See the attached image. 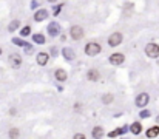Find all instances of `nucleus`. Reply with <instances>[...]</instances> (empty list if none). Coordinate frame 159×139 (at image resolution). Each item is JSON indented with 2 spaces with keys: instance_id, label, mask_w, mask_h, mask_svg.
I'll list each match as a JSON object with an SVG mask.
<instances>
[{
  "instance_id": "f257e3e1",
  "label": "nucleus",
  "mask_w": 159,
  "mask_h": 139,
  "mask_svg": "<svg viewBox=\"0 0 159 139\" xmlns=\"http://www.w3.org/2000/svg\"><path fill=\"white\" fill-rule=\"evenodd\" d=\"M102 50V46L98 42H88L85 45V54L87 56H98Z\"/></svg>"
},
{
  "instance_id": "f03ea898",
  "label": "nucleus",
  "mask_w": 159,
  "mask_h": 139,
  "mask_svg": "<svg viewBox=\"0 0 159 139\" xmlns=\"http://www.w3.org/2000/svg\"><path fill=\"white\" fill-rule=\"evenodd\" d=\"M145 54L148 56V57H152V59L159 57V45H156V43H148V45L145 46Z\"/></svg>"
},
{
  "instance_id": "7ed1b4c3",
  "label": "nucleus",
  "mask_w": 159,
  "mask_h": 139,
  "mask_svg": "<svg viewBox=\"0 0 159 139\" xmlns=\"http://www.w3.org/2000/svg\"><path fill=\"white\" fill-rule=\"evenodd\" d=\"M70 36L73 37L74 40H81L82 37H84V30H82V26H71V30H70Z\"/></svg>"
},
{
  "instance_id": "20e7f679",
  "label": "nucleus",
  "mask_w": 159,
  "mask_h": 139,
  "mask_svg": "<svg viewBox=\"0 0 159 139\" xmlns=\"http://www.w3.org/2000/svg\"><path fill=\"white\" fill-rule=\"evenodd\" d=\"M121 42H122V34L121 33H113L110 37H108V45L110 46H118V45H121Z\"/></svg>"
},
{
  "instance_id": "39448f33",
  "label": "nucleus",
  "mask_w": 159,
  "mask_h": 139,
  "mask_svg": "<svg viewBox=\"0 0 159 139\" xmlns=\"http://www.w3.org/2000/svg\"><path fill=\"white\" fill-rule=\"evenodd\" d=\"M108 60H110L111 65H121L124 60H125V56L121 54V53H114V54H111L108 57Z\"/></svg>"
},
{
  "instance_id": "423d86ee",
  "label": "nucleus",
  "mask_w": 159,
  "mask_h": 139,
  "mask_svg": "<svg viewBox=\"0 0 159 139\" xmlns=\"http://www.w3.org/2000/svg\"><path fill=\"white\" fill-rule=\"evenodd\" d=\"M10 63H11V67H13V68H19V67H20V63H22L20 54H17V53L10 54Z\"/></svg>"
},
{
  "instance_id": "0eeeda50",
  "label": "nucleus",
  "mask_w": 159,
  "mask_h": 139,
  "mask_svg": "<svg viewBox=\"0 0 159 139\" xmlns=\"http://www.w3.org/2000/svg\"><path fill=\"white\" fill-rule=\"evenodd\" d=\"M148 100H150V96L147 94V93H141V94L136 97V105L138 107H145L148 104Z\"/></svg>"
},
{
  "instance_id": "6e6552de",
  "label": "nucleus",
  "mask_w": 159,
  "mask_h": 139,
  "mask_svg": "<svg viewBox=\"0 0 159 139\" xmlns=\"http://www.w3.org/2000/svg\"><path fill=\"white\" fill-rule=\"evenodd\" d=\"M47 17H48V11H47V9H39V11H36V14H34V20H36V22H42V20H45Z\"/></svg>"
},
{
  "instance_id": "1a4fd4ad",
  "label": "nucleus",
  "mask_w": 159,
  "mask_h": 139,
  "mask_svg": "<svg viewBox=\"0 0 159 139\" xmlns=\"http://www.w3.org/2000/svg\"><path fill=\"white\" fill-rule=\"evenodd\" d=\"M48 33H50V36H57L59 33H60V26H59V23H56V22H53V23H50L48 25Z\"/></svg>"
},
{
  "instance_id": "9d476101",
  "label": "nucleus",
  "mask_w": 159,
  "mask_h": 139,
  "mask_svg": "<svg viewBox=\"0 0 159 139\" xmlns=\"http://www.w3.org/2000/svg\"><path fill=\"white\" fill-rule=\"evenodd\" d=\"M62 54H64V57H65V60H74V57H76V54H74V51L71 50V48H64L62 50Z\"/></svg>"
},
{
  "instance_id": "9b49d317",
  "label": "nucleus",
  "mask_w": 159,
  "mask_h": 139,
  "mask_svg": "<svg viewBox=\"0 0 159 139\" xmlns=\"http://www.w3.org/2000/svg\"><path fill=\"white\" fill-rule=\"evenodd\" d=\"M54 76H56V79H57L59 82H65V80H67V77H68V74H67V71H65V70L59 68V70H56Z\"/></svg>"
},
{
  "instance_id": "f8f14e48",
  "label": "nucleus",
  "mask_w": 159,
  "mask_h": 139,
  "mask_svg": "<svg viewBox=\"0 0 159 139\" xmlns=\"http://www.w3.org/2000/svg\"><path fill=\"white\" fill-rule=\"evenodd\" d=\"M48 59H50V56H48L47 53H39V54H37V63L42 65V67L48 63Z\"/></svg>"
},
{
  "instance_id": "ddd939ff",
  "label": "nucleus",
  "mask_w": 159,
  "mask_h": 139,
  "mask_svg": "<svg viewBox=\"0 0 159 139\" xmlns=\"http://www.w3.org/2000/svg\"><path fill=\"white\" fill-rule=\"evenodd\" d=\"M104 136V128L102 127H94L93 128V138L94 139H102Z\"/></svg>"
},
{
  "instance_id": "4468645a",
  "label": "nucleus",
  "mask_w": 159,
  "mask_h": 139,
  "mask_svg": "<svg viewBox=\"0 0 159 139\" xmlns=\"http://www.w3.org/2000/svg\"><path fill=\"white\" fill-rule=\"evenodd\" d=\"M158 135H159V127L158 125H155V127L147 130V138H156Z\"/></svg>"
},
{
  "instance_id": "2eb2a0df",
  "label": "nucleus",
  "mask_w": 159,
  "mask_h": 139,
  "mask_svg": "<svg viewBox=\"0 0 159 139\" xmlns=\"http://www.w3.org/2000/svg\"><path fill=\"white\" fill-rule=\"evenodd\" d=\"M130 132L133 135H141V132H142V125H141L139 122H135L133 125L130 127Z\"/></svg>"
},
{
  "instance_id": "dca6fc26",
  "label": "nucleus",
  "mask_w": 159,
  "mask_h": 139,
  "mask_svg": "<svg viewBox=\"0 0 159 139\" xmlns=\"http://www.w3.org/2000/svg\"><path fill=\"white\" fill-rule=\"evenodd\" d=\"M87 77L90 79V80H98L99 79V71L98 70H90L87 74Z\"/></svg>"
},
{
  "instance_id": "f3484780",
  "label": "nucleus",
  "mask_w": 159,
  "mask_h": 139,
  "mask_svg": "<svg viewBox=\"0 0 159 139\" xmlns=\"http://www.w3.org/2000/svg\"><path fill=\"white\" fill-rule=\"evenodd\" d=\"M33 39H34V42H36V43H45V36H43V34H40V33H37V34H34L33 36Z\"/></svg>"
},
{
  "instance_id": "a211bd4d",
  "label": "nucleus",
  "mask_w": 159,
  "mask_h": 139,
  "mask_svg": "<svg viewBox=\"0 0 159 139\" xmlns=\"http://www.w3.org/2000/svg\"><path fill=\"white\" fill-rule=\"evenodd\" d=\"M19 26H20V22H19V20H14V22L10 23V26H8V31H11V33H13V31H16Z\"/></svg>"
},
{
  "instance_id": "6ab92c4d",
  "label": "nucleus",
  "mask_w": 159,
  "mask_h": 139,
  "mask_svg": "<svg viewBox=\"0 0 159 139\" xmlns=\"http://www.w3.org/2000/svg\"><path fill=\"white\" fill-rule=\"evenodd\" d=\"M113 94H110V93H107V94H104L102 96V102L104 104H110V102H113Z\"/></svg>"
},
{
  "instance_id": "aec40b11",
  "label": "nucleus",
  "mask_w": 159,
  "mask_h": 139,
  "mask_svg": "<svg viewBox=\"0 0 159 139\" xmlns=\"http://www.w3.org/2000/svg\"><path fill=\"white\" fill-rule=\"evenodd\" d=\"M119 135H122V128H116V130H111V132L108 133V136L111 138V139H114L116 136H119Z\"/></svg>"
},
{
  "instance_id": "412c9836",
  "label": "nucleus",
  "mask_w": 159,
  "mask_h": 139,
  "mask_svg": "<svg viewBox=\"0 0 159 139\" xmlns=\"http://www.w3.org/2000/svg\"><path fill=\"white\" fill-rule=\"evenodd\" d=\"M19 133H20L19 128H11L10 130V138L11 139H17V138H19Z\"/></svg>"
},
{
  "instance_id": "4be33fe9",
  "label": "nucleus",
  "mask_w": 159,
  "mask_h": 139,
  "mask_svg": "<svg viewBox=\"0 0 159 139\" xmlns=\"http://www.w3.org/2000/svg\"><path fill=\"white\" fill-rule=\"evenodd\" d=\"M20 34H22V37H26V36H30V34H31V28H30V26H25L23 30L20 31Z\"/></svg>"
},
{
  "instance_id": "5701e85b",
  "label": "nucleus",
  "mask_w": 159,
  "mask_h": 139,
  "mask_svg": "<svg viewBox=\"0 0 159 139\" xmlns=\"http://www.w3.org/2000/svg\"><path fill=\"white\" fill-rule=\"evenodd\" d=\"M13 43H16V45H19V46H26L28 43L26 42H23L22 39H13Z\"/></svg>"
},
{
  "instance_id": "b1692460",
  "label": "nucleus",
  "mask_w": 159,
  "mask_h": 139,
  "mask_svg": "<svg viewBox=\"0 0 159 139\" xmlns=\"http://www.w3.org/2000/svg\"><path fill=\"white\" fill-rule=\"evenodd\" d=\"M25 53H26V54H31V53H33V45H30V43L26 45V46H25Z\"/></svg>"
},
{
  "instance_id": "393cba45",
  "label": "nucleus",
  "mask_w": 159,
  "mask_h": 139,
  "mask_svg": "<svg viewBox=\"0 0 159 139\" xmlns=\"http://www.w3.org/2000/svg\"><path fill=\"white\" fill-rule=\"evenodd\" d=\"M60 9H62V5H57V6L54 8V16H57V14L60 13Z\"/></svg>"
},
{
  "instance_id": "a878e982",
  "label": "nucleus",
  "mask_w": 159,
  "mask_h": 139,
  "mask_svg": "<svg viewBox=\"0 0 159 139\" xmlns=\"http://www.w3.org/2000/svg\"><path fill=\"white\" fill-rule=\"evenodd\" d=\"M73 139H85V135H82V133H77V135H74V138Z\"/></svg>"
},
{
  "instance_id": "bb28decb",
  "label": "nucleus",
  "mask_w": 159,
  "mask_h": 139,
  "mask_svg": "<svg viewBox=\"0 0 159 139\" xmlns=\"http://www.w3.org/2000/svg\"><path fill=\"white\" fill-rule=\"evenodd\" d=\"M148 116H150V111H147V110L141 113V117H148Z\"/></svg>"
},
{
  "instance_id": "cd10ccee",
  "label": "nucleus",
  "mask_w": 159,
  "mask_h": 139,
  "mask_svg": "<svg viewBox=\"0 0 159 139\" xmlns=\"http://www.w3.org/2000/svg\"><path fill=\"white\" fill-rule=\"evenodd\" d=\"M51 54H53V56H56V54H57V51H56V48H51Z\"/></svg>"
},
{
  "instance_id": "c85d7f7f",
  "label": "nucleus",
  "mask_w": 159,
  "mask_h": 139,
  "mask_svg": "<svg viewBox=\"0 0 159 139\" xmlns=\"http://www.w3.org/2000/svg\"><path fill=\"white\" fill-rule=\"evenodd\" d=\"M156 120H158V122H159V116H158V117H156Z\"/></svg>"
},
{
  "instance_id": "c756f323",
  "label": "nucleus",
  "mask_w": 159,
  "mask_h": 139,
  "mask_svg": "<svg viewBox=\"0 0 159 139\" xmlns=\"http://www.w3.org/2000/svg\"><path fill=\"white\" fill-rule=\"evenodd\" d=\"M0 54H2V48H0Z\"/></svg>"
}]
</instances>
